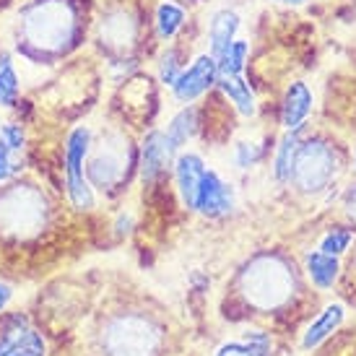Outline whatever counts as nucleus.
I'll use <instances>...</instances> for the list:
<instances>
[{
    "label": "nucleus",
    "mask_w": 356,
    "mask_h": 356,
    "mask_svg": "<svg viewBox=\"0 0 356 356\" xmlns=\"http://www.w3.org/2000/svg\"><path fill=\"white\" fill-rule=\"evenodd\" d=\"M0 138L6 140L13 151H21L24 149V143H26L24 130H21L19 125H13V122H8V125H3V128H0Z\"/></svg>",
    "instance_id": "bb28decb"
},
{
    "label": "nucleus",
    "mask_w": 356,
    "mask_h": 356,
    "mask_svg": "<svg viewBox=\"0 0 356 356\" xmlns=\"http://www.w3.org/2000/svg\"><path fill=\"white\" fill-rule=\"evenodd\" d=\"M218 89L224 91V97L232 99V104L245 115V118H252L255 115V94L250 89V83L242 76H218L216 79Z\"/></svg>",
    "instance_id": "2eb2a0df"
},
{
    "label": "nucleus",
    "mask_w": 356,
    "mask_h": 356,
    "mask_svg": "<svg viewBox=\"0 0 356 356\" xmlns=\"http://www.w3.org/2000/svg\"><path fill=\"white\" fill-rule=\"evenodd\" d=\"M216 79H218L216 58L213 55H200V58H195V63L188 70L179 73V79L172 86V94L179 102L190 104V102H195L198 97H203L216 83Z\"/></svg>",
    "instance_id": "1a4fd4ad"
},
{
    "label": "nucleus",
    "mask_w": 356,
    "mask_h": 356,
    "mask_svg": "<svg viewBox=\"0 0 356 356\" xmlns=\"http://www.w3.org/2000/svg\"><path fill=\"white\" fill-rule=\"evenodd\" d=\"M10 294L13 291H10L8 284H0V309H6V305L10 302Z\"/></svg>",
    "instance_id": "c85d7f7f"
},
{
    "label": "nucleus",
    "mask_w": 356,
    "mask_h": 356,
    "mask_svg": "<svg viewBox=\"0 0 356 356\" xmlns=\"http://www.w3.org/2000/svg\"><path fill=\"white\" fill-rule=\"evenodd\" d=\"M177 151L172 149V143H169L167 133H161V130H151L146 140H143V149H140V172H143V179L151 182V179H156L164 169L172 164V156H175Z\"/></svg>",
    "instance_id": "9b49d317"
},
{
    "label": "nucleus",
    "mask_w": 356,
    "mask_h": 356,
    "mask_svg": "<svg viewBox=\"0 0 356 356\" xmlns=\"http://www.w3.org/2000/svg\"><path fill=\"white\" fill-rule=\"evenodd\" d=\"M185 24V10L177 3H161L156 8V31L161 40H172Z\"/></svg>",
    "instance_id": "aec40b11"
},
{
    "label": "nucleus",
    "mask_w": 356,
    "mask_h": 356,
    "mask_svg": "<svg viewBox=\"0 0 356 356\" xmlns=\"http://www.w3.org/2000/svg\"><path fill=\"white\" fill-rule=\"evenodd\" d=\"M179 73H182V65H179V58L175 50L164 52V58L159 63V79L161 83H167V86H175V81L179 79Z\"/></svg>",
    "instance_id": "b1692460"
},
{
    "label": "nucleus",
    "mask_w": 356,
    "mask_h": 356,
    "mask_svg": "<svg viewBox=\"0 0 356 356\" xmlns=\"http://www.w3.org/2000/svg\"><path fill=\"white\" fill-rule=\"evenodd\" d=\"M10 356H34V354H26V351H16V354H10Z\"/></svg>",
    "instance_id": "2f4dec72"
},
{
    "label": "nucleus",
    "mask_w": 356,
    "mask_h": 356,
    "mask_svg": "<svg viewBox=\"0 0 356 356\" xmlns=\"http://www.w3.org/2000/svg\"><path fill=\"white\" fill-rule=\"evenodd\" d=\"M19 167L13 164V149H10L6 140L0 138V182H6L10 175H16Z\"/></svg>",
    "instance_id": "a878e982"
},
{
    "label": "nucleus",
    "mask_w": 356,
    "mask_h": 356,
    "mask_svg": "<svg viewBox=\"0 0 356 356\" xmlns=\"http://www.w3.org/2000/svg\"><path fill=\"white\" fill-rule=\"evenodd\" d=\"M175 172H177V188H179V195L185 200V206L193 208L195 206V193H198V185H200V177H203V159L198 154H182L177 159V164H175Z\"/></svg>",
    "instance_id": "ddd939ff"
},
{
    "label": "nucleus",
    "mask_w": 356,
    "mask_h": 356,
    "mask_svg": "<svg viewBox=\"0 0 356 356\" xmlns=\"http://www.w3.org/2000/svg\"><path fill=\"white\" fill-rule=\"evenodd\" d=\"M237 31H239L237 13H234V10H218L216 16L211 19V29H208V37H211V55L218 58L232 42L237 40Z\"/></svg>",
    "instance_id": "4468645a"
},
{
    "label": "nucleus",
    "mask_w": 356,
    "mask_h": 356,
    "mask_svg": "<svg viewBox=\"0 0 356 356\" xmlns=\"http://www.w3.org/2000/svg\"><path fill=\"white\" fill-rule=\"evenodd\" d=\"M248 42L234 40L227 50L216 58V70L218 76H242V68H245V60H248Z\"/></svg>",
    "instance_id": "6ab92c4d"
},
{
    "label": "nucleus",
    "mask_w": 356,
    "mask_h": 356,
    "mask_svg": "<svg viewBox=\"0 0 356 356\" xmlns=\"http://www.w3.org/2000/svg\"><path fill=\"white\" fill-rule=\"evenodd\" d=\"M346 211H348V216H351L356 221V190H351V195H348Z\"/></svg>",
    "instance_id": "c756f323"
},
{
    "label": "nucleus",
    "mask_w": 356,
    "mask_h": 356,
    "mask_svg": "<svg viewBox=\"0 0 356 356\" xmlns=\"http://www.w3.org/2000/svg\"><path fill=\"white\" fill-rule=\"evenodd\" d=\"M299 130H289V136L281 140V146H278V154H276V179L278 182H286L291 177V164H294V154L299 149Z\"/></svg>",
    "instance_id": "4be33fe9"
},
{
    "label": "nucleus",
    "mask_w": 356,
    "mask_h": 356,
    "mask_svg": "<svg viewBox=\"0 0 356 356\" xmlns=\"http://www.w3.org/2000/svg\"><path fill=\"white\" fill-rule=\"evenodd\" d=\"M268 341L263 336H250V343H227L216 356H266Z\"/></svg>",
    "instance_id": "5701e85b"
},
{
    "label": "nucleus",
    "mask_w": 356,
    "mask_h": 356,
    "mask_svg": "<svg viewBox=\"0 0 356 356\" xmlns=\"http://www.w3.org/2000/svg\"><path fill=\"white\" fill-rule=\"evenodd\" d=\"M276 3H281V6H305L307 0H276Z\"/></svg>",
    "instance_id": "7c9ffc66"
},
{
    "label": "nucleus",
    "mask_w": 356,
    "mask_h": 356,
    "mask_svg": "<svg viewBox=\"0 0 356 356\" xmlns=\"http://www.w3.org/2000/svg\"><path fill=\"white\" fill-rule=\"evenodd\" d=\"M99 37L102 47L109 52V55H125L136 47V40H138V21L136 16L125 8H109L99 21Z\"/></svg>",
    "instance_id": "423d86ee"
},
{
    "label": "nucleus",
    "mask_w": 356,
    "mask_h": 356,
    "mask_svg": "<svg viewBox=\"0 0 356 356\" xmlns=\"http://www.w3.org/2000/svg\"><path fill=\"white\" fill-rule=\"evenodd\" d=\"M348 245H351V234H348V232H343V229H333V232L323 239V248H320V252L338 257L341 252H346Z\"/></svg>",
    "instance_id": "393cba45"
},
{
    "label": "nucleus",
    "mask_w": 356,
    "mask_h": 356,
    "mask_svg": "<svg viewBox=\"0 0 356 356\" xmlns=\"http://www.w3.org/2000/svg\"><path fill=\"white\" fill-rule=\"evenodd\" d=\"M257 156H260V154L255 151V146H248V143H239L237 146V164L239 167H250Z\"/></svg>",
    "instance_id": "cd10ccee"
},
{
    "label": "nucleus",
    "mask_w": 356,
    "mask_h": 356,
    "mask_svg": "<svg viewBox=\"0 0 356 356\" xmlns=\"http://www.w3.org/2000/svg\"><path fill=\"white\" fill-rule=\"evenodd\" d=\"M307 270H309V278L317 286L330 289L333 281L338 278V257L325 255V252H309L307 255Z\"/></svg>",
    "instance_id": "f3484780"
},
{
    "label": "nucleus",
    "mask_w": 356,
    "mask_h": 356,
    "mask_svg": "<svg viewBox=\"0 0 356 356\" xmlns=\"http://www.w3.org/2000/svg\"><path fill=\"white\" fill-rule=\"evenodd\" d=\"M242 286H245V291H248V297L252 302L263 307H273L281 305L289 297L291 276L276 257H260L245 270Z\"/></svg>",
    "instance_id": "7ed1b4c3"
},
{
    "label": "nucleus",
    "mask_w": 356,
    "mask_h": 356,
    "mask_svg": "<svg viewBox=\"0 0 356 356\" xmlns=\"http://www.w3.org/2000/svg\"><path fill=\"white\" fill-rule=\"evenodd\" d=\"M309 112H312V91L307 89V83L294 81L286 89L284 107H281V122H284V128L286 130L302 128Z\"/></svg>",
    "instance_id": "f8f14e48"
},
{
    "label": "nucleus",
    "mask_w": 356,
    "mask_h": 356,
    "mask_svg": "<svg viewBox=\"0 0 356 356\" xmlns=\"http://www.w3.org/2000/svg\"><path fill=\"white\" fill-rule=\"evenodd\" d=\"M91 146V130L76 128L68 136L65 146V175H68V195L79 211H89L94 206V193L86 179V156Z\"/></svg>",
    "instance_id": "39448f33"
},
{
    "label": "nucleus",
    "mask_w": 356,
    "mask_h": 356,
    "mask_svg": "<svg viewBox=\"0 0 356 356\" xmlns=\"http://www.w3.org/2000/svg\"><path fill=\"white\" fill-rule=\"evenodd\" d=\"M195 125H198V112L193 107H185L179 115H175V120L169 122L167 128V138L172 143V149L179 151L195 133Z\"/></svg>",
    "instance_id": "a211bd4d"
},
{
    "label": "nucleus",
    "mask_w": 356,
    "mask_h": 356,
    "mask_svg": "<svg viewBox=\"0 0 356 356\" xmlns=\"http://www.w3.org/2000/svg\"><path fill=\"white\" fill-rule=\"evenodd\" d=\"M83 37V10L76 0H34L19 13V50L31 60H58Z\"/></svg>",
    "instance_id": "f257e3e1"
},
{
    "label": "nucleus",
    "mask_w": 356,
    "mask_h": 356,
    "mask_svg": "<svg viewBox=\"0 0 356 356\" xmlns=\"http://www.w3.org/2000/svg\"><path fill=\"white\" fill-rule=\"evenodd\" d=\"M47 216V203L37 188L31 185H10L0 195V229L16 234V237H31L37 234Z\"/></svg>",
    "instance_id": "f03ea898"
},
{
    "label": "nucleus",
    "mask_w": 356,
    "mask_h": 356,
    "mask_svg": "<svg viewBox=\"0 0 356 356\" xmlns=\"http://www.w3.org/2000/svg\"><path fill=\"white\" fill-rule=\"evenodd\" d=\"M234 203V195H232V188H229L224 179L218 177L216 172L206 169L203 177H200L198 193H195V211L206 213V216H221L227 213Z\"/></svg>",
    "instance_id": "9d476101"
},
{
    "label": "nucleus",
    "mask_w": 356,
    "mask_h": 356,
    "mask_svg": "<svg viewBox=\"0 0 356 356\" xmlns=\"http://www.w3.org/2000/svg\"><path fill=\"white\" fill-rule=\"evenodd\" d=\"M341 320H343V307L341 305H330L323 309V315L317 317L312 325L307 327L305 333V348H312L317 343H323L338 325H341Z\"/></svg>",
    "instance_id": "dca6fc26"
},
{
    "label": "nucleus",
    "mask_w": 356,
    "mask_h": 356,
    "mask_svg": "<svg viewBox=\"0 0 356 356\" xmlns=\"http://www.w3.org/2000/svg\"><path fill=\"white\" fill-rule=\"evenodd\" d=\"M19 99V76L10 63V55H0V107H13Z\"/></svg>",
    "instance_id": "412c9836"
},
{
    "label": "nucleus",
    "mask_w": 356,
    "mask_h": 356,
    "mask_svg": "<svg viewBox=\"0 0 356 356\" xmlns=\"http://www.w3.org/2000/svg\"><path fill=\"white\" fill-rule=\"evenodd\" d=\"M109 346L115 351V356H149V351L154 348V333L143 320L128 317L120 320L109 330Z\"/></svg>",
    "instance_id": "6e6552de"
},
{
    "label": "nucleus",
    "mask_w": 356,
    "mask_h": 356,
    "mask_svg": "<svg viewBox=\"0 0 356 356\" xmlns=\"http://www.w3.org/2000/svg\"><path fill=\"white\" fill-rule=\"evenodd\" d=\"M125 164H128V154L122 156L120 143L107 140V143H102L99 151L86 161L83 169H86V179H89L91 185H97V188H102V190H109L122 179Z\"/></svg>",
    "instance_id": "0eeeda50"
},
{
    "label": "nucleus",
    "mask_w": 356,
    "mask_h": 356,
    "mask_svg": "<svg viewBox=\"0 0 356 356\" xmlns=\"http://www.w3.org/2000/svg\"><path fill=\"white\" fill-rule=\"evenodd\" d=\"M333 175H336V156H333L330 146L320 143V140H309L305 146H299L294 154L289 179H294L297 188L305 193H317L333 179Z\"/></svg>",
    "instance_id": "20e7f679"
}]
</instances>
